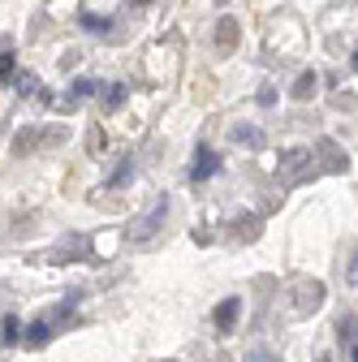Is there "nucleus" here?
I'll use <instances>...</instances> for the list:
<instances>
[{
    "label": "nucleus",
    "instance_id": "obj_1",
    "mask_svg": "<svg viewBox=\"0 0 358 362\" xmlns=\"http://www.w3.org/2000/svg\"><path fill=\"white\" fill-rule=\"evenodd\" d=\"M238 39H242V30H238V22L233 18H220V26H216V52H233L238 48Z\"/></svg>",
    "mask_w": 358,
    "mask_h": 362
},
{
    "label": "nucleus",
    "instance_id": "obj_2",
    "mask_svg": "<svg viewBox=\"0 0 358 362\" xmlns=\"http://www.w3.org/2000/svg\"><path fill=\"white\" fill-rule=\"evenodd\" d=\"M238 306H242L238 298H229V302H220V306H216V328H220V332H229V328H233V320H238Z\"/></svg>",
    "mask_w": 358,
    "mask_h": 362
},
{
    "label": "nucleus",
    "instance_id": "obj_3",
    "mask_svg": "<svg viewBox=\"0 0 358 362\" xmlns=\"http://www.w3.org/2000/svg\"><path fill=\"white\" fill-rule=\"evenodd\" d=\"M216 173V151H199V164H195V181L212 177Z\"/></svg>",
    "mask_w": 358,
    "mask_h": 362
},
{
    "label": "nucleus",
    "instance_id": "obj_4",
    "mask_svg": "<svg viewBox=\"0 0 358 362\" xmlns=\"http://www.w3.org/2000/svg\"><path fill=\"white\" fill-rule=\"evenodd\" d=\"M294 95H298V100H311V95H316V74H302V78L294 82Z\"/></svg>",
    "mask_w": 358,
    "mask_h": 362
},
{
    "label": "nucleus",
    "instance_id": "obj_5",
    "mask_svg": "<svg viewBox=\"0 0 358 362\" xmlns=\"http://www.w3.org/2000/svg\"><path fill=\"white\" fill-rule=\"evenodd\" d=\"M302 160H311V156H306V151H289V156H285V164H281V173L289 177V173H294V168H298Z\"/></svg>",
    "mask_w": 358,
    "mask_h": 362
},
{
    "label": "nucleus",
    "instance_id": "obj_6",
    "mask_svg": "<svg viewBox=\"0 0 358 362\" xmlns=\"http://www.w3.org/2000/svg\"><path fill=\"white\" fill-rule=\"evenodd\" d=\"M121 104H125V86H112L108 100H104V108H121Z\"/></svg>",
    "mask_w": 358,
    "mask_h": 362
},
{
    "label": "nucleus",
    "instance_id": "obj_7",
    "mask_svg": "<svg viewBox=\"0 0 358 362\" xmlns=\"http://www.w3.org/2000/svg\"><path fill=\"white\" fill-rule=\"evenodd\" d=\"M9 78H13V57L0 52V82H9Z\"/></svg>",
    "mask_w": 358,
    "mask_h": 362
},
{
    "label": "nucleus",
    "instance_id": "obj_8",
    "mask_svg": "<svg viewBox=\"0 0 358 362\" xmlns=\"http://www.w3.org/2000/svg\"><path fill=\"white\" fill-rule=\"evenodd\" d=\"M233 139H238V143H246V147H259V134H255V129H238Z\"/></svg>",
    "mask_w": 358,
    "mask_h": 362
},
{
    "label": "nucleus",
    "instance_id": "obj_9",
    "mask_svg": "<svg viewBox=\"0 0 358 362\" xmlns=\"http://www.w3.org/2000/svg\"><path fill=\"white\" fill-rule=\"evenodd\" d=\"M86 147H91V151H100V147H104V134H100V129H91V139H86Z\"/></svg>",
    "mask_w": 358,
    "mask_h": 362
},
{
    "label": "nucleus",
    "instance_id": "obj_10",
    "mask_svg": "<svg viewBox=\"0 0 358 362\" xmlns=\"http://www.w3.org/2000/svg\"><path fill=\"white\" fill-rule=\"evenodd\" d=\"M139 5H147V0H139Z\"/></svg>",
    "mask_w": 358,
    "mask_h": 362
}]
</instances>
